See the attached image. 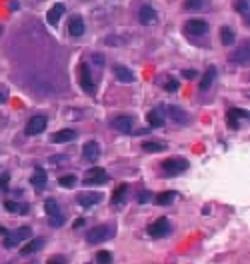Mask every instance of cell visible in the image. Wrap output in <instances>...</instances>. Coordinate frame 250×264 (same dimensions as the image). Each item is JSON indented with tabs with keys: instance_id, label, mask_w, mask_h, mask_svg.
Wrapping results in <instances>:
<instances>
[{
	"instance_id": "1",
	"label": "cell",
	"mask_w": 250,
	"mask_h": 264,
	"mask_svg": "<svg viewBox=\"0 0 250 264\" xmlns=\"http://www.w3.org/2000/svg\"><path fill=\"white\" fill-rule=\"evenodd\" d=\"M188 166H190V162H188L186 158H180V156H176V158H166V160H162V164H160L162 176H168V178L186 172Z\"/></svg>"
},
{
	"instance_id": "2",
	"label": "cell",
	"mask_w": 250,
	"mask_h": 264,
	"mask_svg": "<svg viewBox=\"0 0 250 264\" xmlns=\"http://www.w3.org/2000/svg\"><path fill=\"white\" fill-rule=\"evenodd\" d=\"M114 236V226H108V224H100V226H94L86 232V240L90 244H100L104 240H110Z\"/></svg>"
},
{
	"instance_id": "3",
	"label": "cell",
	"mask_w": 250,
	"mask_h": 264,
	"mask_svg": "<svg viewBox=\"0 0 250 264\" xmlns=\"http://www.w3.org/2000/svg\"><path fill=\"white\" fill-rule=\"evenodd\" d=\"M30 236H32V228H28V226L16 228L12 232H6V238L2 240V246L4 248H14L16 244H20L22 240H28Z\"/></svg>"
},
{
	"instance_id": "4",
	"label": "cell",
	"mask_w": 250,
	"mask_h": 264,
	"mask_svg": "<svg viewBox=\"0 0 250 264\" xmlns=\"http://www.w3.org/2000/svg\"><path fill=\"white\" fill-rule=\"evenodd\" d=\"M184 32L188 36H204L208 32V22L202 20V18H190L184 24Z\"/></svg>"
},
{
	"instance_id": "5",
	"label": "cell",
	"mask_w": 250,
	"mask_h": 264,
	"mask_svg": "<svg viewBox=\"0 0 250 264\" xmlns=\"http://www.w3.org/2000/svg\"><path fill=\"white\" fill-rule=\"evenodd\" d=\"M172 230V226H170V220L168 218H158V220H154L150 226H148V234L152 236V238H162V236H166L168 232Z\"/></svg>"
},
{
	"instance_id": "6",
	"label": "cell",
	"mask_w": 250,
	"mask_h": 264,
	"mask_svg": "<svg viewBox=\"0 0 250 264\" xmlns=\"http://www.w3.org/2000/svg\"><path fill=\"white\" fill-rule=\"evenodd\" d=\"M80 86H82L84 92H88L90 96H94V92H96V84H94V80H92V74H90V68H88L86 62L80 64Z\"/></svg>"
},
{
	"instance_id": "7",
	"label": "cell",
	"mask_w": 250,
	"mask_h": 264,
	"mask_svg": "<svg viewBox=\"0 0 250 264\" xmlns=\"http://www.w3.org/2000/svg\"><path fill=\"white\" fill-rule=\"evenodd\" d=\"M106 180H108L106 170H104V168H98V166L90 168V170L86 172V176H84V184H86V186H98V184H102V182H106Z\"/></svg>"
},
{
	"instance_id": "8",
	"label": "cell",
	"mask_w": 250,
	"mask_h": 264,
	"mask_svg": "<svg viewBox=\"0 0 250 264\" xmlns=\"http://www.w3.org/2000/svg\"><path fill=\"white\" fill-rule=\"evenodd\" d=\"M46 124H48L46 116H42V114H38V116H32V118L28 120V124H26L24 132H26L28 136H38L40 132H44Z\"/></svg>"
},
{
	"instance_id": "9",
	"label": "cell",
	"mask_w": 250,
	"mask_h": 264,
	"mask_svg": "<svg viewBox=\"0 0 250 264\" xmlns=\"http://www.w3.org/2000/svg\"><path fill=\"white\" fill-rule=\"evenodd\" d=\"M110 126H112L116 132H120V134H130L132 128H134V118L128 116V114H124V116H116V118L110 122Z\"/></svg>"
},
{
	"instance_id": "10",
	"label": "cell",
	"mask_w": 250,
	"mask_h": 264,
	"mask_svg": "<svg viewBox=\"0 0 250 264\" xmlns=\"http://www.w3.org/2000/svg\"><path fill=\"white\" fill-rule=\"evenodd\" d=\"M100 200H102V194H100V192H90V190L80 192V194L76 196V202H78L82 208H90V206L98 204Z\"/></svg>"
},
{
	"instance_id": "11",
	"label": "cell",
	"mask_w": 250,
	"mask_h": 264,
	"mask_svg": "<svg viewBox=\"0 0 250 264\" xmlns=\"http://www.w3.org/2000/svg\"><path fill=\"white\" fill-rule=\"evenodd\" d=\"M164 112H166V116H170V118H172L174 122H178V124H186V122H188V112L182 110V108H178V106H174V104L164 106Z\"/></svg>"
},
{
	"instance_id": "12",
	"label": "cell",
	"mask_w": 250,
	"mask_h": 264,
	"mask_svg": "<svg viewBox=\"0 0 250 264\" xmlns=\"http://www.w3.org/2000/svg\"><path fill=\"white\" fill-rule=\"evenodd\" d=\"M146 122H148V126H152V128L164 126V106L152 108V110L148 112V116H146Z\"/></svg>"
},
{
	"instance_id": "13",
	"label": "cell",
	"mask_w": 250,
	"mask_h": 264,
	"mask_svg": "<svg viewBox=\"0 0 250 264\" xmlns=\"http://www.w3.org/2000/svg\"><path fill=\"white\" fill-rule=\"evenodd\" d=\"M98 156H100V146H98V142L90 140V142H86V144L82 146V158H84V160L96 162Z\"/></svg>"
},
{
	"instance_id": "14",
	"label": "cell",
	"mask_w": 250,
	"mask_h": 264,
	"mask_svg": "<svg viewBox=\"0 0 250 264\" xmlns=\"http://www.w3.org/2000/svg\"><path fill=\"white\" fill-rule=\"evenodd\" d=\"M66 12V6L62 4V2H56L50 10H48V14H46V20H48V24L50 26H56L58 22H60V18H62V14Z\"/></svg>"
},
{
	"instance_id": "15",
	"label": "cell",
	"mask_w": 250,
	"mask_h": 264,
	"mask_svg": "<svg viewBox=\"0 0 250 264\" xmlns=\"http://www.w3.org/2000/svg\"><path fill=\"white\" fill-rule=\"evenodd\" d=\"M138 18H140V22H142L144 26L156 24V20H158V16H156V10H154L152 6H148V4L140 8V12H138Z\"/></svg>"
},
{
	"instance_id": "16",
	"label": "cell",
	"mask_w": 250,
	"mask_h": 264,
	"mask_svg": "<svg viewBox=\"0 0 250 264\" xmlns=\"http://www.w3.org/2000/svg\"><path fill=\"white\" fill-rule=\"evenodd\" d=\"M84 32H86L84 20H82L80 16H72V18H70V22H68V34H70V36H74V38H78V36H82Z\"/></svg>"
},
{
	"instance_id": "17",
	"label": "cell",
	"mask_w": 250,
	"mask_h": 264,
	"mask_svg": "<svg viewBox=\"0 0 250 264\" xmlns=\"http://www.w3.org/2000/svg\"><path fill=\"white\" fill-rule=\"evenodd\" d=\"M238 118H246L248 120V110H242V108H230L228 110V126L232 130L238 128Z\"/></svg>"
},
{
	"instance_id": "18",
	"label": "cell",
	"mask_w": 250,
	"mask_h": 264,
	"mask_svg": "<svg viewBox=\"0 0 250 264\" xmlns=\"http://www.w3.org/2000/svg\"><path fill=\"white\" fill-rule=\"evenodd\" d=\"M46 182H48L46 170H44V168H36V170H34V174L30 176V184H32L36 190H42V188L46 186Z\"/></svg>"
},
{
	"instance_id": "19",
	"label": "cell",
	"mask_w": 250,
	"mask_h": 264,
	"mask_svg": "<svg viewBox=\"0 0 250 264\" xmlns=\"http://www.w3.org/2000/svg\"><path fill=\"white\" fill-rule=\"evenodd\" d=\"M214 78H216V68H214V66H208V68L204 70L202 78H200V90H202V92H206V90L212 86Z\"/></svg>"
},
{
	"instance_id": "20",
	"label": "cell",
	"mask_w": 250,
	"mask_h": 264,
	"mask_svg": "<svg viewBox=\"0 0 250 264\" xmlns=\"http://www.w3.org/2000/svg\"><path fill=\"white\" fill-rule=\"evenodd\" d=\"M76 138V130H72V128H64V130H58L52 134V142H56V144H64V142H70V140H74Z\"/></svg>"
},
{
	"instance_id": "21",
	"label": "cell",
	"mask_w": 250,
	"mask_h": 264,
	"mask_svg": "<svg viewBox=\"0 0 250 264\" xmlns=\"http://www.w3.org/2000/svg\"><path fill=\"white\" fill-rule=\"evenodd\" d=\"M114 74H116V78H118L120 82H126V84L134 82V74H132V70L126 68V66H122V64H116V66H114Z\"/></svg>"
},
{
	"instance_id": "22",
	"label": "cell",
	"mask_w": 250,
	"mask_h": 264,
	"mask_svg": "<svg viewBox=\"0 0 250 264\" xmlns=\"http://www.w3.org/2000/svg\"><path fill=\"white\" fill-rule=\"evenodd\" d=\"M42 246H44V240H42V238H32L30 242H26V244L20 248V254H22V256L34 254V252H38Z\"/></svg>"
},
{
	"instance_id": "23",
	"label": "cell",
	"mask_w": 250,
	"mask_h": 264,
	"mask_svg": "<svg viewBox=\"0 0 250 264\" xmlns=\"http://www.w3.org/2000/svg\"><path fill=\"white\" fill-rule=\"evenodd\" d=\"M248 56H250V48L248 44H244V46H240L236 52H232L230 60L236 62V64H248Z\"/></svg>"
},
{
	"instance_id": "24",
	"label": "cell",
	"mask_w": 250,
	"mask_h": 264,
	"mask_svg": "<svg viewBox=\"0 0 250 264\" xmlns=\"http://www.w3.org/2000/svg\"><path fill=\"white\" fill-rule=\"evenodd\" d=\"M220 40H222V44H224V46L234 44V40H236L234 30H232L230 26H222V28H220Z\"/></svg>"
},
{
	"instance_id": "25",
	"label": "cell",
	"mask_w": 250,
	"mask_h": 264,
	"mask_svg": "<svg viewBox=\"0 0 250 264\" xmlns=\"http://www.w3.org/2000/svg\"><path fill=\"white\" fill-rule=\"evenodd\" d=\"M126 192H128V186H126V184H120V186L114 190V194H112V204H114V206H120V204H124Z\"/></svg>"
},
{
	"instance_id": "26",
	"label": "cell",
	"mask_w": 250,
	"mask_h": 264,
	"mask_svg": "<svg viewBox=\"0 0 250 264\" xmlns=\"http://www.w3.org/2000/svg\"><path fill=\"white\" fill-rule=\"evenodd\" d=\"M142 150H144V152H162V150H166V144H162V142H152V140H144V142H142Z\"/></svg>"
},
{
	"instance_id": "27",
	"label": "cell",
	"mask_w": 250,
	"mask_h": 264,
	"mask_svg": "<svg viewBox=\"0 0 250 264\" xmlns=\"http://www.w3.org/2000/svg\"><path fill=\"white\" fill-rule=\"evenodd\" d=\"M174 198H176V192H172V190L160 192V194L156 196V204H158V206H168V204H172Z\"/></svg>"
},
{
	"instance_id": "28",
	"label": "cell",
	"mask_w": 250,
	"mask_h": 264,
	"mask_svg": "<svg viewBox=\"0 0 250 264\" xmlns=\"http://www.w3.org/2000/svg\"><path fill=\"white\" fill-rule=\"evenodd\" d=\"M44 208H46V214H48L50 218H54V216H58V214H60V208H58V202H56L54 198H48V200L44 202Z\"/></svg>"
},
{
	"instance_id": "29",
	"label": "cell",
	"mask_w": 250,
	"mask_h": 264,
	"mask_svg": "<svg viewBox=\"0 0 250 264\" xmlns=\"http://www.w3.org/2000/svg\"><path fill=\"white\" fill-rule=\"evenodd\" d=\"M210 0H186L184 2V10H200L208 4Z\"/></svg>"
},
{
	"instance_id": "30",
	"label": "cell",
	"mask_w": 250,
	"mask_h": 264,
	"mask_svg": "<svg viewBox=\"0 0 250 264\" xmlns=\"http://www.w3.org/2000/svg\"><path fill=\"white\" fill-rule=\"evenodd\" d=\"M58 184H60V186H64V188H70V186H74V184H76V176H74V174L60 176V178H58Z\"/></svg>"
},
{
	"instance_id": "31",
	"label": "cell",
	"mask_w": 250,
	"mask_h": 264,
	"mask_svg": "<svg viewBox=\"0 0 250 264\" xmlns=\"http://www.w3.org/2000/svg\"><path fill=\"white\" fill-rule=\"evenodd\" d=\"M234 6H236V10H238L242 16H246V18H248V10H250L248 0H236V2H234Z\"/></svg>"
},
{
	"instance_id": "32",
	"label": "cell",
	"mask_w": 250,
	"mask_h": 264,
	"mask_svg": "<svg viewBox=\"0 0 250 264\" xmlns=\"http://www.w3.org/2000/svg\"><path fill=\"white\" fill-rule=\"evenodd\" d=\"M96 262H104V264L112 262V254H110L108 250H102V252L96 254Z\"/></svg>"
},
{
	"instance_id": "33",
	"label": "cell",
	"mask_w": 250,
	"mask_h": 264,
	"mask_svg": "<svg viewBox=\"0 0 250 264\" xmlns=\"http://www.w3.org/2000/svg\"><path fill=\"white\" fill-rule=\"evenodd\" d=\"M164 90L166 92H176L178 90V80L176 78H168L166 84H164Z\"/></svg>"
},
{
	"instance_id": "34",
	"label": "cell",
	"mask_w": 250,
	"mask_h": 264,
	"mask_svg": "<svg viewBox=\"0 0 250 264\" xmlns=\"http://www.w3.org/2000/svg\"><path fill=\"white\" fill-rule=\"evenodd\" d=\"M48 224H50V226H54V228H60V226L64 224V216H62V214H58V216L50 218V220H48Z\"/></svg>"
},
{
	"instance_id": "35",
	"label": "cell",
	"mask_w": 250,
	"mask_h": 264,
	"mask_svg": "<svg viewBox=\"0 0 250 264\" xmlns=\"http://www.w3.org/2000/svg\"><path fill=\"white\" fill-rule=\"evenodd\" d=\"M150 196H152V194H150L148 190H140V192H138V202H140V204H146V202L150 200Z\"/></svg>"
},
{
	"instance_id": "36",
	"label": "cell",
	"mask_w": 250,
	"mask_h": 264,
	"mask_svg": "<svg viewBox=\"0 0 250 264\" xmlns=\"http://www.w3.org/2000/svg\"><path fill=\"white\" fill-rule=\"evenodd\" d=\"M8 182H10V174H8V172H2V176H0V190H6Z\"/></svg>"
},
{
	"instance_id": "37",
	"label": "cell",
	"mask_w": 250,
	"mask_h": 264,
	"mask_svg": "<svg viewBox=\"0 0 250 264\" xmlns=\"http://www.w3.org/2000/svg\"><path fill=\"white\" fill-rule=\"evenodd\" d=\"M182 76H184L186 80H192V78H196L198 74H196L194 70H182Z\"/></svg>"
},
{
	"instance_id": "38",
	"label": "cell",
	"mask_w": 250,
	"mask_h": 264,
	"mask_svg": "<svg viewBox=\"0 0 250 264\" xmlns=\"http://www.w3.org/2000/svg\"><path fill=\"white\" fill-rule=\"evenodd\" d=\"M92 60H94V64L104 66V56H100V54H92Z\"/></svg>"
},
{
	"instance_id": "39",
	"label": "cell",
	"mask_w": 250,
	"mask_h": 264,
	"mask_svg": "<svg viewBox=\"0 0 250 264\" xmlns=\"http://www.w3.org/2000/svg\"><path fill=\"white\" fill-rule=\"evenodd\" d=\"M4 208L8 210V212H16L18 208H16V202H4Z\"/></svg>"
},
{
	"instance_id": "40",
	"label": "cell",
	"mask_w": 250,
	"mask_h": 264,
	"mask_svg": "<svg viewBox=\"0 0 250 264\" xmlns=\"http://www.w3.org/2000/svg\"><path fill=\"white\" fill-rule=\"evenodd\" d=\"M48 262H66V256H52Z\"/></svg>"
},
{
	"instance_id": "41",
	"label": "cell",
	"mask_w": 250,
	"mask_h": 264,
	"mask_svg": "<svg viewBox=\"0 0 250 264\" xmlns=\"http://www.w3.org/2000/svg\"><path fill=\"white\" fill-rule=\"evenodd\" d=\"M82 224H84V218H78V220H76V224H74V226H76V228H78V226H82Z\"/></svg>"
},
{
	"instance_id": "42",
	"label": "cell",
	"mask_w": 250,
	"mask_h": 264,
	"mask_svg": "<svg viewBox=\"0 0 250 264\" xmlns=\"http://www.w3.org/2000/svg\"><path fill=\"white\" fill-rule=\"evenodd\" d=\"M6 102V92H0V104Z\"/></svg>"
}]
</instances>
